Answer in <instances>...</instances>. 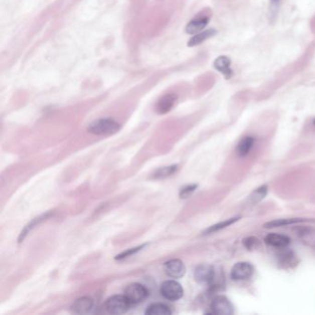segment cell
<instances>
[{
  "instance_id": "cell-16",
  "label": "cell",
  "mask_w": 315,
  "mask_h": 315,
  "mask_svg": "<svg viewBox=\"0 0 315 315\" xmlns=\"http://www.w3.org/2000/svg\"><path fill=\"white\" fill-rule=\"evenodd\" d=\"M172 311L170 307L163 303L151 304L145 311L147 315H170Z\"/></svg>"
},
{
  "instance_id": "cell-12",
  "label": "cell",
  "mask_w": 315,
  "mask_h": 315,
  "mask_svg": "<svg viewBox=\"0 0 315 315\" xmlns=\"http://www.w3.org/2000/svg\"><path fill=\"white\" fill-rule=\"evenodd\" d=\"M231 61L228 59V57L221 56L218 57L214 62V67L216 70H218L219 72H221L222 74L225 77V79H230L233 75V71L230 68Z\"/></svg>"
},
{
  "instance_id": "cell-6",
  "label": "cell",
  "mask_w": 315,
  "mask_h": 315,
  "mask_svg": "<svg viewBox=\"0 0 315 315\" xmlns=\"http://www.w3.org/2000/svg\"><path fill=\"white\" fill-rule=\"evenodd\" d=\"M212 313L218 315H230L233 313V305L225 296H217L211 302Z\"/></svg>"
},
{
  "instance_id": "cell-11",
  "label": "cell",
  "mask_w": 315,
  "mask_h": 315,
  "mask_svg": "<svg viewBox=\"0 0 315 315\" xmlns=\"http://www.w3.org/2000/svg\"><path fill=\"white\" fill-rule=\"evenodd\" d=\"M264 242L267 245L272 246L274 248H279V249H285L286 247L289 245L290 243V239L284 235L280 234L271 233L268 234L265 239Z\"/></svg>"
},
{
  "instance_id": "cell-24",
  "label": "cell",
  "mask_w": 315,
  "mask_h": 315,
  "mask_svg": "<svg viewBox=\"0 0 315 315\" xmlns=\"http://www.w3.org/2000/svg\"><path fill=\"white\" fill-rule=\"evenodd\" d=\"M145 247V244L144 245L139 246V247H136V248H131V249H128V251H123L122 253H120V254H118L116 256V260H118V261H120V260H124V259H126V258H128V257L131 256V255H133L135 254L136 252H138V251H140L142 248H144Z\"/></svg>"
},
{
  "instance_id": "cell-15",
  "label": "cell",
  "mask_w": 315,
  "mask_h": 315,
  "mask_svg": "<svg viewBox=\"0 0 315 315\" xmlns=\"http://www.w3.org/2000/svg\"><path fill=\"white\" fill-rule=\"evenodd\" d=\"M216 34V31L214 29L206 30V31H204V32H200L198 34L194 35L193 38H191V40L188 42V46L189 47L198 46L200 44H202L203 42H205V40L213 37Z\"/></svg>"
},
{
  "instance_id": "cell-21",
  "label": "cell",
  "mask_w": 315,
  "mask_h": 315,
  "mask_svg": "<svg viewBox=\"0 0 315 315\" xmlns=\"http://www.w3.org/2000/svg\"><path fill=\"white\" fill-rule=\"evenodd\" d=\"M266 193H267V187L266 186H262V187L258 188L250 196L251 203L254 204V203H257V202L263 200L264 198V196L266 195Z\"/></svg>"
},
{
  "instance_id": "cell-3",
  "label": "cell",
  "mask_w": 315,
  "mask_h": 315,
  "mask_svg": "<svg viewBox=\"0 0 315 315\" xmlns=\"http://www.w3.org/2000/svg\"><path fill=\"white\" fill-rule=\"evenodd\" d=\"M126 298L131 304H138L145 300V298L149 295V291L145 286L139 283H132L128 285L125 292H124Z\"/></svg>"
},
{
  "instance_id": "cell-5",
  "label": "cell",
  "mask_w": 315,
  "mask_h": 315,
  "mask_svg": "<svg viewBox=\"0 0 315 315\" xmlns=\"http://www.w3.org/2000/svg\"><path fill=\"white\" fill-rule=\"evenodd\" d=\"M194 278L202 285H212L216 278V272L209 264H200L194 270Z\"/></svg>"
},
{
  "instance_id": "cell-23",
  "label": "cell",
  "mask_w": 315,
  "mask_h": 315,
  "mask_svg": "<svg viewBox=\"0 0 315 315\" xmlns=\"http://www.w3.org/2000/svg\"><path fill=\"white\" fill-rule=\"evenodd\" d=\"M243 244L248 250H253L259 248L261 246V242L255 237H249L243 239Z\"/></svg>"
},
{
  "instance_id": "cell-7",
  "label": "cell",
  "mask_w": 315,
  "mask_h": 315,
  "mask_svg": "<svg viewBox=\"0 0 315 315\" xmlns=\"http://www.w3.org/2000/svg\"><path fill=\"white\" fill-rule=\"evenodd\" d=\"M165 273L172 278H181L186 273V267L180 259H172L164 263Z\"/></svg>"
},
{
  "instance_id": "cell-14",
  "label": "cell",
  "mask_w": 315,
  "mask_h": 315,
  "mask_svg": "<svg viewBox=\"0 0 315 315\" xmlns=\"http://www.w3.org/2000/svg\"><path fill=\"white\" fill-rule=\"evenodd\" d=\"M51 216H52V213H47V214L38 216V217H36L35 219H33L32 221L29 222V224L24 227L23 231L20 234V236H19V242H23L24 239H25V238H26V236H27L36 226H38L42 222L47 220V219H48Z\"/></svg>"
},
{
  "instance_id": "cell-27",
  "label": "cell",
  "mask_w": 315,
  "mask_h": 315,
  "mask_svg": "<svg viewBox=\"0 0 315 315\" xmlns=\"http://www.w3.org/2000/svg\"><path fill=\"white\" fill-rule=\"evenodd\" d=\"M313 123H314V125H315V119H314V121H313Z\"/></svg>"
},
{
  "instance_id": "cell-1",
  "label": "cell",
  "mask_w": 315,
  "mask_h": 315,
  "mask_svg": "<svg viewBox=\"0 0 315 315\" xmlns=\"http://www.w3.org/2000/svg\"><path fill=\"white\" fill-rule=\"evenodd\" d=\"M121 128L119 123L112 118H100L88 126L87 130L97 136H109L116 134Z\"/></svg>"
},
{
  "instance_id": "cell-9",
  "label": "cell",
  "mask_w": 315,
  "mask_h": 315,
  "mask_svg": "<svg viewBox=\"0 0 315 315\" xmlns=\"http://www.w3.org/2000/svg\"><path fill=\"white\" fill-rule=\"evenodd\" d=\"M70 308L71 311L77 314H87L94 309V299L89 297L77 298Z\"/></svg>"
},
{
  "instance_id": "cell-10",
  "label": "cell",
  "mask_w": 315,
  "mask_h": 315,
  "mask_svg": "<svg viewBox=\"0 0 315 315\" xmlns=\"http://www.w3.org/2000/svg\"><path fill=\"white\" fill-rule=\"evenodd\" d=\"M177 100H178V96L174 94H166L162 96L160 99L158 100L156 107H155L158 114L164 115V114L169 113L170 110H172V108L175 106Z\"/></svg>"
},
{
  "instance_id": "cell-22",
  "label": "cell",
  "mask_w": 315,
  "mask_h": 315,
  "mask_svg": "<svg viewBox=\"0 0 315 315\" xmlns=\"http://www.w3.org/2000/svg\"><path fill=\"white\" fill-rule=\"evenodd\" d=\"M302 221L301 219H298V218H295V219H280V220H275V221H272L266 224L265 225V228H274V227H280V226H286V225H289V224H293V223H297V222Z\"/></svg>"
},
{
  "instance_id": "cell-18",
  "label": "cell",
  "mask_w": 315,
  "mask_h": 315,
  "mask_svg": "<svg viewBox=\"0 0 315 315\" xmlns=\"http://www.w3.org/2000/svg\"><path fill=\"white\" fill-rule=\"evenodd\" d=\"M177 170H178V166L177 165L161 168V169H159V170L155 171V173L152 175V178L155 179V180L166 179V178H169L170 176L173 175Z\"/></svg>"
},
{
  "instance_id": "cell-13",
  "label": "cell",
  "mask_w": 315,
  "mask_h": 315,
  "mask_svg": "<svg viewBox=\"0 0 315 315\" xmlns=\"http://www.w3.org/2000/svg\"><path fill=\"white\" fill-rule=\"evenodd\" d=\"M208 23H209V18H195L188 24L187 27H186V33L189 35H196L205 29Z\"/></svg>"
},
{
  "instance_id": "cell-8",
  "label": "cell",
  "mask_w": 315,
  "mask_h": 315,
  "mask_svg": "<svg viewBox=\"0 0 315 315\" xmlns=\"http://www.w3.org/2000/svg\"><path fill=\"white\" fill-rule=\"evenodd\" d=\"M253 274V266L247 262L236 263L231 269V278L234 280L249 279Z\"/></svg>"
},
{
  "instance_id": "cell-2",
  "label": "cell",
  "mask_w": 315,
  "mask_h": 315,
  "mask_svg": "<svg viewBox=\"0 0 315 315\" xmlns=\"http://www.w3.org/2000/svg\"><path fill=\"white\" fill-rule=\"evenodd\" d=\"M131 303L125 295H115L105 300V308L111 314H123L128 311Z\"/></svg>"
},
{
  "instance_id": "cell-20",
  "label": "cell",
  "mask_w": 315,
  "mask_h": 315,
  "mask_svg": "<svg viewBox=\"0 0 315 315\" xmlns=\"http://www.w3.org/2000/svg\"><path fill=\"white\" fill-rule=\"evenodd\" d=\"M239 219V217H235V218H230V219H228L227 221L221 222V223H219V224L214 225V226H212V227H210L208 229H206L205 233H213V232H216L217 230H220L222 228H227L228 226L234 224L235 222L238 221Z\"/></svg>"
},
{
  "instance_id": "cell-25",
  "label": "cell",
  "mask_w": 315,
  "mask_h": 315,
  "mask_svg": "<svg viewBox=\"0 0 315 315\" xmlns=\"http://www.w3.org/2000/svg\"><path fill=\"white\" fill-rule=\"evenodd\" d=\"M196 189H197V185H195V184L188 185L186 187L181 189V193H180V197L181 199H186L188 197H190L195 192Z\"/></svg>"
},
{
  "instance_id": "cell-26",
  "label": "cell",
  "mask_w": 315,
  "mask_h": 315,
  "mask_svg": "<svg viewBox=\"0 0 315 315\" xmlns=\"http://www.w3.org/2000/svg\"><path fill=\"white\" fill-rule=\"evenodd\" d=\"M273 2H276V1H278V0H272Z\"/></svg>"
},
{
  "instance_id": "cell-17",
  "label": "cell",
  "mask_w": 315,
  "mask_h": 315,
  "mask_svg": "<svg viewBox=\"0 0 315 315\" xmlns=\"http://www.w3.org/2000/svg\"><path fill=\"white\" fill-rule=\"evenodd\" d=\"M254 139L252 137H244L237 146V153L239 156H245L251 151Z\"/></svg>"
},
{
  "instance_id": "cell-4",
  "label": "cell",
  "mask_w": 315,
  "mask_h": 315,
  "mask_svg": "<svg viewBox=\"0 0 315 315\" xmlns=\"http://www.w3.org/2000/svg\"><path fill=\"white\" fill-rule=\"evenodd\" d=\"M160 293L164 298L171 301H176L182 298L183 288L177 281H165L160 286Z\"/></svg>"
},
{
  "instance_id": "cell-19",
  "label": "cell",
  "mask_w": 315,
  "mask_h": 315,
  "mask_svg": "<svg viewBox=\"0 0 315 315\" xmlns=\"http://www.w3.org/2000/svg\"><path fill=\"white\" fill-rule=\"evenodd\" d=\"M279 260H280L281 264H283L285 267H292L293 263H297V259L296 257L293 255V252L290 251H283L279 255Z\"/></svg>"
}]
</instances>
